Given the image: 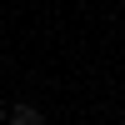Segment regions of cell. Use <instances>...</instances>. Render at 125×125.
Listing matches in <instances>:
<instances>
[{"label": "cell", "mask_w": 125, "mask_h": 125, "mask_svg": "<svg viewBox=\"0 0 125 125\" xmlns=\"http://www.w3.org/2000/svg\"><path fill=\"white\" fill-rule=\"evenodd\" d=\"M5 120H15V125H40V120H45V110L30 105V100H20V105H10V110H5Z\"/></svg>", "instance_id": "6da1fadb"}]
</instances>
